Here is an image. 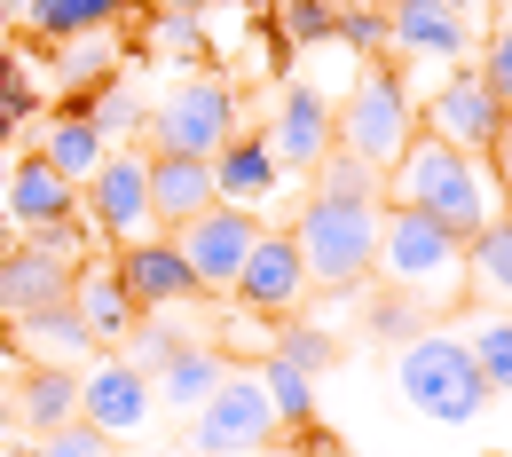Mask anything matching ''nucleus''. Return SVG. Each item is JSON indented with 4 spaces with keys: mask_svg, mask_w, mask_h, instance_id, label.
<instances>
[{
    "mask_svg": "<svg viewBox=\"0 0 512 457\" xmlns=\"http://www.w3.org/2000/svg\"><path fill=\"white\" fill-rule=\"evenodd\" d=\"M386 205H418L426 221H442L457 245H473L489 229V213H505V190L489 174V158H457L449 142L418 134L394 166H386Z\"/></svg>",
    "mask_w": 512,
    "mask_h": 457,
    "instance_id": "nucleus-1",
    "label": "nucleus"
},
{
    "mask_svg": "<svg viewBox=\"0 0 512 457\" xmlns=\"http://www.w3.org/2000/svg\"><path fill=\"white\" fill-rule=\"evenodd\" d=\"M418 308H457L465 300V245L442 221H426L418 205H386L379 213V261H371Z\"/></svg>",
    "mask_w": 512,
    "mask_h": 457,
    "instance_id": "nucleus-2",
    "label": "nucleus"
},
{
    "mask_svg": "<svg viewBox=\"0 0 512 457\" xmlns=\"http://www.w3.org/2000/svg\"><path fill=\"white\" fill-rule=\"evenodd\" d=\"M379 213L386 205H347V197H308L292 245L308 268V292H355L379 261Z\"/></svg>",
    "mask_w": 512,
    "mask_h": 457,
    "instance_id": "nucleus-3",
    "label": "nucleus"
},
{
    "mask_svg": "<svg viewBox=\"0 0 512 457\" xmlns=\"http://www.w3.org/2000/svg\"><path fill=\"white\" fill-rule=\"evenodd\" d=\"M331 142L355 150V158L379 166V174L418 142V103H410V87L394 79V64H363V71H355L347 103L331 111Z\"/></svg>",
    "mask_w": 512,
    "mask_h": 457,
    "instance_id": "nucleus-4",
    "label": "nucleus"
},
{
    "mask_svg": "<svg viewBox=\"0 0 512 457\" xmlns=\"http://www.w3.org/2000/svg\"><path fill=\"white\" fill-rule=\"evenodd\" d=\"M394 387H402L410 410H426V418H442V426L481 418V402H489V379L473 371L465 339H442V331L402 339V355H394Z\"/></svg>",
    "mask_w": 512,
    "mask_h": 457,
    "instance_id": "nucleus-5",
    "label": "nucleus"
},
{
    "mask_svg": "<svg viewBox=\"0 0 512 457\" xmlns=\"http://www.w3.org/2000/svg\"><path fill=\"white\" fill-rule=\"evenodd\" d=\"M150 150H174V158H213L221 142H237V87L221 71H182L166 87V103H150Z\"/></svg>",
    "mask_w": 512,
    "mask_h": 457,
    "instance_id": "nucleus-6",
    "label": "nucleus"
},
{
    "mask_svg": "<svg viewBox=\"0 0 512 457\" xmlns=\"http://www.w3.org/2000/svg\"><path fill=\"white\" fill-rule=\"evenodd\" d=\"M276 434H284V426H276V410H268V394H260L253 371H229L190 418V450L197 457H260Z\"/></svg>",
    "mask_w": 512,
    "mask_h": 457,
    "instance_id": "nucleus-7",
    "label": "nucleus"
},
{
    "mask_svg": "<svg viewBox=\"0 0 512 457\" xmlns=\"http://www.w3.org/2000/svg\"><path fill=\"white\" fill-rule=\"evenodd\" d=\"M71 276H79V229L48 237H16L0 253V316H32V308H64Z\"/></svg>",
    "mask_w": 512,
    "mask_h": 457,
    "instance_id": "nucleus-8",
    "label": "nucleus"
},
{
    "mask_svg": "<svg viewBox=\"0 0 512 457\" xmlns=\"http://www.w3.org/2000/svg\"><path fill=\"white\" fill-rule=\"evenodd\" d=\"M253 237H260L253 205H205V213L182 221L166 245L190 261L197 292H237V268H245V253H253Z\"/></svg>",
    "mask_w": 512,
    "mask_h": 457,
    "instance_id": "nucleus-9",
    "label": "nucleus"
},
{
    "mask_svg": "<svg viewBox=\"0 0 512 457\" xmlns=\"http://www.w3.org/2000/svg\"><path fill=\"white\" fill-rule=\"evenodd\" d=\"M87 221H95L103 245H142V237L158 229V213H150V150H111V158L95 166Z\"/></svg>",
    "mask_w": 512,
    "mask_h": 457,
    "instance_id": "nucleus-10",
    "label": "nucleus"
},
{
    "mask_svg": "<svg viewBox=\"0 0 512 457\" xmlns=\"http://www.w3.org/2000/svg\"><path fill=\"white\" fill-rule=\"evenodd\" d=\"M497 127H505V103L489 95V79H481L473 64L449 71L442 87L426 95V134H434V142H449L457 158H489Z\"/></svg>",
    "mask_w": 512,
    "mask_h": 457,
    "instance_id": "nucleus-11",
    "label": "nucleus"
},
{
    "mask_svg": "<svg viewBox=\"0 0 512 457\" xmlns=\"http://www.w3.org/2000/svg\"><path fill=\"white\" fill-rule=\"evenodd\" d=\"M0 213H8L16 237H48V229H71V221H79V190H71L40 150H32V158L8 166V182H0Z\"/></svg>",
    "mask_w": 512,
    "mask_h": 457,
    "instance_id": "nucleus-12",
    "label": "nucleus"
},
{
    "mask_svg": "<svg viewBox=\"0 0 512 457\" xmlns=\"http://www.w3.org/2000/svg\"><path fill=\"white\" fill-rule=\"evenodd\" d=\"M237 300L253 308V316H292L300 300H308V268H300V245H292V229H260L245 268H237Z\"/></svg>",
    "mask_w": 512,
    "mask_h": 457,
    "instance_id": "nucleus-13",
    "label": "nucleus"
},
{
    "mask_svg": "<svg viewBox=\"0 0 512 457\" xmlns=\"http://www.w3.org/2000/svg\"><path fill=\"white\" fill-rule=\"evenodd\" d=\"M150 410H158L150 379H142V371H127L119 355H103V363L79 379V418H87L103 442H127V434H142V426H150Z\"/></svg>",
    "mask_w": 512,
    "mask_h": 457,
    "instance_id": "nucleus-14",
    "label": "nucleus"
},
{
    "mask_svg": "<svg viewBox=\"0 0 512 457\" xmlns=\"http://www.w3.org/2000/svg\"><path fill=\"white\" fill-rule=\"evenodd\" d=\"M119 284H127V300L142 308V316H174L182 300H197L190 261H182L166 237H142V245H127V253H119Z\"/></svg>",
    "mask_w": 512,
    "mask_h": 457,
    "instance_id": "nucleus-15",
    "label": "nucleus"
},
{
    "mask_svg": "<svg viewBox=\"0 0 512 457\" xmlns=\"http://www.w3.org/2000/svg\"><path fill=\"white\" fill-rule=\"evenodd\" d=\"M260 142H268V158H284L292 174H316V158L331 150V95H323V87H284L276 127L260 134Z\"/></svg>",
    "mask_w": 512,
    "mask_h": 457,
    "instance_id": "nucleus-16",
    "label": "nucleus"
},
{
    "mask_svg": "<svg viewBox=\"0 0 512 457\" xmlns=\"http://www.w3.org/2000/svg\"><path fill=\"white\" fill-rule=\"evenodd\" d=\"M71 316L87 324V339H95L103 355L142 324V308H134L127 284H119V261H79V276H71Z\"/></svg>",
    "mask_w": 512,
    "mask_h": 457,
    "instance_id": "nucleus-17",
    "label": "nucleus"
},
{
    "mask_svg": "<svg viewBox=\"0 0 512 457\" xmlns=\"http://www.w3.org/2000/svg\"><path fill=\"white\" fill-rule=\"evenodd\" d=\"M386 48L402 56H465L473 32L449 0H386Z\"/></svg>",
    "mask_w": 512,
    "mask_h": 457,
    "instance_id": "nucleus-18",
    "label": "nucleus"
},
{
    "mask_svg": "<svg viewBox=\"0 0 512 457\" xmlns=\"http://www.w3.org/2000/svg\"><path fill=\"white\" fill-rule=\"evenodd\" d=\"M205 205H221L213 190V158H174V150H150V213L158 229H182Z\"/></svg>",
    "mask_w": 512,
    "mask_h": 457,
    "instance_id": "nucleus-19",
    "label": "nucleus"
},
{
    "mask_svg": "<svg viewBox=\"0 0 512 457\" xmlns=\"http://www.w3.org/2000/svg\"><path fill=\"white\" fill-rule=\"evenodd\" d=\"M16 355H32V363H56V371H79V363H95L103 347L87 339V324L71 316V300L64 308H32V316H16Z\"/></svg>",
    "mask_w": 512,
    "mask_h": 457,
    "instance_id": "nucleus-20",
    "label": "nucleus"
},
{
    "mask_svg": "<svg viewBox=\"0 0 512 457\" xmlns=\"http://www.w3.org/2000/svg\"><path fill=\"white\" fill-rule=\"evenodd\" d=\"M111 150H119V142L95 127L87 111H56V119H48V142H40V158L64 174L71 190H87V182H95V166H103Z\"/></svg>",
    "mask_w": 512,
    "mask_h": 457,
    "instance_id": "nucleus-21",
    "label": "nucleus"
},
{
    "mask_svg": "<svg viewBox=\"0 0 512 457\" xmlns=\"http://www.w3.org/2000/svg\"><path fill=\"white\" fill-rule=\"evenodd\" d=\"M79 418V371H56V363H32L24 387H16V426L32 434H56Z\"/></svg>",
    "mask_w": 512,
    "mask_h": 457,
    "instance_id": "nucleus-22",
    "label": "nucleus"
},
{
    "mask_svg": "<svg viewBox=\"0 0 512 457\" xmlns=\"http://www.w3.org/2000/svg\"><path fill=\"white\" fill-rule=\"evenodd\" d=\"M213 190H221V205H260V197L276 190L268 142H221L213 150Z\"/></svg>",
    "mask_w": 512,
    "mask_h": 457,
    "instance_id": "nucleus-23",
    "label": "nucleus"
},
{
    "mask_svg": "<svg viewBox=\"0 0 512 457\" xmlns=\"http://www.w3.org/2000/svg\"><path fill=\"white\" fill-rule=\"evenodd\" d=\"M465 292L473 300H512V213H489V229L465 245Z\"/></svg>",
    "mask_w": 512,
    "mask_h": 457,
    "instance_id": "nucleus-24",
    "label": "nucleus"
},
{
    "mask_svg": "<svg viewBox=\"0 0 512 457\" xmlns=\"http://www.w3.org/2000/svg\"><path fill=\"white\" fill-rule=\"evenodd\" d=\"M221 379H229V355H221V347H182V355H174V363H166V371H158V402H174V410H197V402H205V394L221 387Z\"/></svg>",
    "mask_w": 512,
    "mask_h": 457,
    "instance_id": "nucleus-25",
    "label": "nucleus"
},
{
    "mask_svg": "<svg viewBox=\"0 0 512 457\" xmlns=\"http://www.w3.org/2000/svg\"><path fill=\"white\" fill-rule=\"evenodd\" d=\"M111 71H119V24H95V32H71V40H56V79H71V95L103 87Z\"/></svg>",
    "mask_w": 512,
    "mask_h": 457,
    "instance_id": "nucleus-26",
    "label": "nucleus"
},
{
    "mask_svg": "<svg viewBox=\"0 0 512 457\" xmlns=\"http://www.w3.org/2000/svg\"><path fill=\"white\" fill-rule=\"evenodd\" d=\"M134 0H24V24L56 48V40H71V32H95V24H119Z\"/></svg>",
    "mask_w": 512,
    "mask_h": 457,
    "instance_id": "nucleus-27",
    "label": "nucleus"
},
{
    "mask_svg": "<svg viewBox=\"0 0 512 457\" xmlns=\"http://www.w3.org/2000/svg\"><path fill=\"white\" fill-rule=\"evenodd\" d=\"M260 394H268V410H276V426H292V434H308L316 426V379L308 371H292L284 355H260Z\"/></svg>",
    "mask_w": 512,
    "mask_h": 457,
    "instance_id": "nucleus-28",
    "label": "nucleus"
},
{
    "mask_svg": "<svg viewBox=\"0 0 512 457\" xmlns=\"http://www.w3.org/2000/svg\"><path fill=\"white\" fill-rule=\"evenodd\" d=\"M64 111H87L95 127L111 134V142H127V134H142V127H150V103L134 95L127 79H111V87H87V95H64Z\"/></svg>",
    "mask_w": 512,
    "mask_h": 457,
    "instance_id": "nucleus-29",
    "label": "nucleus"
},
{
    "mask_svg": "<svg viewBox=\"0 0 512 457\" xmlns=\"http://www.w3.org/2000/svg\"><path fill=\"white\" fill-rule=\"evenodd\" d=\"M316 197H347V205H386V174L379 166H363L355 150H323L316 158Z\"/></svg>",
    "mask_w": 512,
    "mask_h": 457,
    "instance_id": "nucleus-30",
    "label": "nucleus"
},
{
    "mask_svg": "<svg viewBox=\"0 0 512 457\" xmlns=\"http://www.w3.org/2000/svg\"><path fill=\"white\" fill-rule=\"evenodd\" d=\"M182 347H190V339L166 324V316H142V324L119 339V363H127V371H142V379H158V371H166V363H174Z\"/></svg>",
    "mask_w": 512,
    "mask_h": 457,
    "instance_id": "nucleus-31",
    "label": "nucleus"
},
{
    "mask_svg": "<svg viewBox=\"0 0 512 457\" xmlns=\"http://www.w3.org/2000/svg\"><path fill=\"white\" fill-rule=\"evenodd\" d=\"M142 48H150V56L205 64V8H190V16H158V8H150V24H142Z\"/></svg>",
    "mask_w": 512,
    "mask_h": 457,
    "instance_id": "nucleus-32",
    "label": "nucleus"
},
{
    "mask_svg": "<svg viewBox=\"0 0 512 457\" xmlns=\"http://www.w3.org/2000/svg\"><path fill=\"white\" fill-rule=\"evenodd\" d=\"M331 40H339V48H355L363 64H379V56H386V8H379V0H339Z\"/></svg>",
    "mask_w": 512,
    "mask_h": 457,
    "instance_id": "nucleus-33",
    "label": "nucleus"
},
{
    "mask_svg": "<svg viewBox=\"0 0 512 457\" xmlns=\"http://www.w3.org/2000/svg\"><path fill=\"white\" fill-rule=\"evenodd\" d=\"M276 40L284 48H331V24H339V0H276Z\"/></svg>",
    "mask_w": 512,
    "mask_h": 457,
    "instance_id": "nucleus-34",
    "label": "nucleus"
},
{
    "mask_svg": "<svg viewBox=\"0 0 512 457\" xmlns=\"http://www.w3.org/2000/svg\"><path fill=\"white\" fill-rule=\"evenodd\" d=\"M465 355H473V371L489 379V394H512V316H489V331L465 339Z\"/></svg>",
    "mask_w": 512,
    "mask_h": 457,
    "instance_id": "nucleus-35",
    "label": "nucleus"
},
{
    "mask_svg": "<svg viewBox=\"0 0 512 457\" xmlns=\"http://www.w3.org/2000/svg\"><path fill=\"white\" fill-rule=\"evenodd\" d=\"M268 355H284L292 371H308V379H316V371L339 363V339H331L323 324H292V331H276V347H268Z\"/></svg>",
    "mask_w": 512,
    "mask_h": 457,
    "instance_id": "nucleus-36",
    "label": "nucleus"
},
{
    "mask_svg": "<svg viewBox=\"0 0 512 457\" xmlns=\"http://www.w3.org/2000/svg\"><path fill=\"white\" fill-rule=\"evenodd\" d=\"M32 457H111V442H103L87 418H71V426H56V434H40Z\"/></svg>",
    "mask_w": 512,
    "mask_h": 457,
    "instance_id": "nucleus-37",
    "label": "nucleus"
},
{
    "mask_svg": "<svg viewBox=\"0 0 512 457\" xmlns=\"http://www.w3.org/2000/svg\"><path fill=\"white\" fill-rule=\"evenodd\" d=\"M371 324H379L386 339H410V331H426V308L402 300V292H386V300H371Z\"/></svg>",
    "mask_w": 512,
    "mask_h": 457,
    "instance_id": "nucleus-38",
    "label": "nucleus"
},
{
    "mask_svg": "<svg viewBox=\"0 0 512 457\" xmlns=\"http://www.w3.org/2000/svg\"><path fill=\"white\" fill-rule=\"evenodd\" d=\"M473 71L489 79V95H497V103H505V111H512V24H505V32H497V40H489V56H481V64H473Z\"/></svg>",
    "mask_w": 512,
    "mask_h": 457,
    "instance_id": "nucleus-39",
    "label": "nucleus"
},
{
    "mask_svg": "<svg viewBox=\"0 0 512 457\" xmlns=\"http://www.w3.org/2000/svg\"><path fill=\"white\" fill-rule=\"evenodd\" d=\"M489 174H497V190H505V213H512V111H505V127H497V142H489Z\"/></svg>",
    "mask_w": 512,
    "mask_h": 457,
    "instance_id": "nucleus-40",
    "label": "nucleus"
},
{
    "mask_svg": "<svg viewBox=\"0 0 512 457\" xmlns=\"http://www.w3.org/2000/svg\"><path fill=\"white\" fill-rule=\"evenodd\" d=\"M142 8H158V16H190V8H213V0H142Z\"/></svg>",
    "mask_w": 512,
    "mask_h": 457,
    "instance_id": "nucleus-41",
    "label": "nucleus"
},
{
    "mask_svg": "<svg viewBox=\"0 0 512 457\" xmlns=\"http://www.w3.org/2000/svg\"><path fill=\"white\" fill-rule=\"evenodd\" d=\"M0 371H16V339L8 331H0Z\"/></svg>",
    "mask_w": 512,
    "mask_h": 457,
    "instance_id": "nucleus-42",
    "label": "nucleus"
},
{
    "mask_svg": "<svg viewBox=\"0 0 512 457\" xmlns=\"http://www.w3.org/2000/svg\"><path fill=\"white\" fill-rule=\"evenodd\" d=\"M0 426H16V402H8V394H0Z\"/></svg>",
    "mask_w": 512,
    "mask_h": 457,
    "instance_id": "nucleus-43",
    "label": "nucleus"
},
{
    "mask_svg": "<svg viewBox=\"0 0 512 457\" xmlns=\"http://www.w3.org/2000/svg\"><path fill=\"white\" fill-rule=\"evenodd\" d=\"M8 245H16V229H8V213H0V253H8Z\"/></svg>",
    "mask_w": 512,
    "mask_h": 457,
    "instance_id": "nucleus-44",
    "label": "nucleus"
},
{
    "mask_svg": "<svg viewBox=\"0 0 512 457\" xmlns=\"http://www.w3.org/2000/svg\"><path fill=\"white\" fill-rule=\"evenodd\" d=\"M8 71H16V56H8V48H0V87H8Z\"/></svg>",
    "mask_w": 512,
    "mask_h": 457,
    "instance_id": "nucleus-45",
    "label": "nucleus"
},
{
    "mask_svg": "<svg viewBox=\"0 0 512 457\" xmlns=\"http://www.w3.org/2000/svg\"><path fill=\"white\" fill-rule=\"evenodd\" d=\"M449 8H457V16H465V8H481V0H449Z\"/></svg>",
    "mask_w": 512,
    "mask_h": 457,
    "instance_id": "nucleus-46",
    "label": "nucleus"
},
{
    "mask_svg": "<svg viewBox=\"0 0 512 457\" xmlns=\"http://www.w3.org/2000/svg\"><path fill=\"white\" fill-rule=\"evenodd\" d=\"M0 182H8V158H0Z\"/></svg>",
    "mask_w": 512,
    "mask_h": 457,
    "instance_id": "nucleus-47",
    "label": "nucleus"
},
{
    "mask_svg": "<svg viewBox=\"0 0 512 457\" xmlns=\"http://www.w3.org/2000/svg\"><path fill=\"white\" fill-rule=\"evenodd\" d=\"M0 16H8V0H0Z\"/></svg>",
    "mask_w": 512,
    "mask_h": 457,
    "instance_id": "nucleus-48",
    "label": "nucleus"
},
{
    "mask_svg": "<svg viewBox=\"0 0 512 457\" xmlns=\"http://www.w3.org/2000/svg\"><path fill=\"white\" fill-rule=\"evenodd\" d=\"M0 457H8V450H0Z\"/></svg>",
    "mask_w": 512,
    "mask_h": 457,
    "instance_id": "nucleus-49",
    "label": "nucleus"
}]
</instances>
